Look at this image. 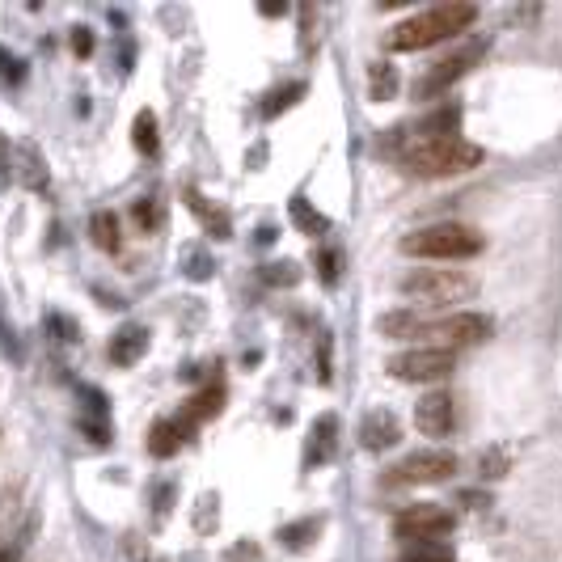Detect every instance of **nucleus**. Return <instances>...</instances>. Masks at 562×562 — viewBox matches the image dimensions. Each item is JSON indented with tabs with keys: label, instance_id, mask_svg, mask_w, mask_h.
Instances as JSON below:
<instances>
[{
	"label": "nucleus",
	"instance_id": "9",
	"mask_svg": "<svg viewBox=\"0 0 562 562\" xmlns=\"http://www.w3.org/2000/svg\"><path fill=\"white\" fill-rule=\"evenodd\" d=\"M478 55H482V43L465 47V51H457V55H448V60H440L432 72H423V77L415 81V102L436 98V93H444V89L453 85V81H461L465 72H470V68L478 64Z\"/></svg>",
	"mask_w": 562,
	"mask_h": 562
},
{
	"label": "nucleus",
	"instance_id": "15",
	"mask_svg": "<svg viewBox=\"0 0 562 562\" xmlns=\"http://www.w3.org/2000/svg\"><path fill=\"white\" fill-rule=\"evenodd\" d=\"M334 436H339V419L334 415H322L313 423L309 432V453H305V465H322L334 457Z\"/></svg>",
	"mask_w": 562,
	"mask_h": 562
},
{
	"label": "nucleus",
	"instance_id": "27",
	"mask_svg": "<svg viewBox=\"0 0 562 562\" xmlns=\"http://www.w3.org/2000/svg\"><path fill=\"white\" fill-rule=\"evenodd\" d=\"M317 267H322V284H334V279H339V254L322 250L317 254Z\"/></svg>",
	"mask_w": 562,
	"mask_h": 562
},
{
	"label": "nucleus",
	"instance_id": "20",
	"mask_svg": "<svg viewBox=\"0 0 562 562\" xmlns=\"http://www.w3.org/2000/svg\"><path fill=\"white\" fill-rule=\"evenodd\" d=\"M93 241H98L106 254L119 250V220H115V212H98V216H93Z\"/></svg>",
	"mask_w": 562,
	"mask_h": 562
},
{
	"label": "nucleus",
	"instance_id": "19",
	"mask_svg": "<svg viewBox=\"0 0 562 562\" xmlns=\"http://www.w3.org/2000/svg\"><path fill=\"white\" fill-rule=\"evenodd\" d=\"M402 562H453V546L448 541H410L402 546Z\"/></svg>",
	"mask_w": 562,
	"mask_h": 562
},
{
	"label": "nucleus",
	"instance_id": "1",
	"mask_svg": "<svg viewBox=\"0 0 562 562\" xmlns=\"http://www.w3.org/2000/svg\"><path fill=\"white\" fill-rule=\"evenodd\" d=\"M478 22V5H465V0H448V5H432L415 17H406L402 26H393L385 34V51H423L436 47L444 39H457Z\"/></svg>",
	"mask_w": 562,
	"mask_h": 562
},
{
	"label": "nucleus",
	"instance_id": "7",
	"mask_svg": "<svg viewBox=\"0 0 562 562\" xmlns=\"http://www.w3.org/2000/svg\"><path fill=\"white\" fill-rule=\"evenodd\" d=\"M457 474V457L448 448H423V453H410L402 465L389 470V486H440Z\"/></svg>",
	"mask_w": 562,
	"mask_h": 562
},
{
	"label": "nucleus",
	"instance_id": "14",
	"mask_svg": "<svg viewBox=\"0 0 562 562\" xmlns=\"http://www.w3.org/2000/svg\"><path fill=\"white\" fill-rule=\"evenodd\" d=\"M186 440V423L182 419H157L153 432H148V453L153 457H174Z\"/></svg>",
	"mask_w": 562,
	"mask_h": 562
},
{
	"label": "nucleus",
	"instance_id": "10",
	"mask_svg": "<svg viewBox=\"0 0 562 562\" xmlns=\"http://www.w3.org/2000/svg\"><path fill=\"white\" fill-rule=\"evenodd\" d=\"M415 427L427 436V440H444L448 432L457 427V402H453V393H427V398H419L415 406Z\"/></svg>",
	"mask_w": 562,
	"mask_h": 562
},
{
	"label": "nucleus",
	"instance_id": "6",
	"mask_svg": "<svg viewBox=\"0 0 562 562\" xmlns=\"http://www.w3.org/2000/svg\"><path fill=\"white\" fill-rule=\"evenodd\" d=\"M457 368V355L453 351H440V347H410V351H398L389 355L385 372L398 377L406 385H436V381H448Z\"/></svg>",
	"mask_w": 562,
	"mask_h": 562
},
{
	"label": "nucleus",
	"instance_id": "16",
	"mask_svg": "<svg viewBox=\"0 0 562 562\" xmlns=\"http://www.w3.org/2000/svg\"><path fill=\"white\" fill-rule=\"evenodd\" d=\"M220 402H224V385H220V381H216V385H208L203 393H195V398L186 402V410H182V423H186V432H191L195 423L212 419L216 410H220Z\"/></svg>",
	"mask_w": 562,
	"mask_h": 562
},
{
	"label": "nucleus",
	"instance_id": "11",
	"mask_svg": "<svg viewBox=\"0 0 562 562\" xmlns=\"http://www.w3.org/2000/svg\"><path fill=\"white\" fill-rule=\"evenodd\" d=\"M360 440H364V448H372V453H381V448L402 440V427L389 410H372V415L360 423Z\"/></svg>",
	"mask_w": 562,
	"mask_h": 562
},
{
	"label": "nucleus",
	"instance_id": "23",
	"mask_svg": "<svg viewBox=\"0 0 562 562\" xmlns=\"http://www.w3.org/2000/svg\"><path fill=\"white\" fill-rule=\"evenodd\" d=\"M296 98H305V81H292V85H284V89H275L271 98H267V106H262V115H267V119H275L279 110L296 106Z\"/></svg>",
	"mask_w": 562,
	"mask_h": 562
},
{
	"label": "nucleus",
	"instance_id": "18",
	"mask_svg": "<svg viewBox=\"0 0 562 562\" xmlns=\"http://www.w3.org/2000/svg\"><path fill=\"white\" fill-rule=\"evenodd\" d=\"M131 144H136L144 157H153L157 148H161V140H157V115H153V110H140V115H136V123H131Z\"/></svg>",
	"mask_w": 562,
	"mask_h": 562
},
{
	"label": "nucleus",
	"instance_id": "24",
	"mask_svg": "<svg viewBox=\"0 0 562 562\" xmlns=\"http://www.w3.org/2000/svg\"><path fill=\"white\" fill-rule=\"evenodd\" d=\"M26 81V64L17 60V55H9L5 47H0V85L13 89V85H22Z\"/></svg>",
	"mask_w": 562,
	"mask_h": 562
},
{
	"label": "nucleus",
	"instance_id": "22",
	"mask_svg": "<svg viewBox=\"0 0 562 562\" xmlns=\"http://www.w3.org/2000/svg\"><path fill=\"white\" fill-rule=\"evenodd\" d=\"M186 199H191V212H195V216H199L203 224H208V233H216V241H220V237H229V216L212 212V208H208V199H199L195 191L186 195Z\"/></svg>",
	"mask_w": 562,
	"mask_h": 562
},
{
	"label": "nucleus",
	"instance_id": "8",
	"mask_svg": "<svg viewBox=\"0 0 562 562\" xmlns=\"http://www.w3.org/2000/svg\"><path fill=\"white\" fill-rule=\"evenodd\" d=\"M393 533H398L406 546L410 541H444L453 533V512L444 503H410L393 516Z\"/></svg>",
	"mask_w": 562,
	"mask_h": 562
},
{
	"label": "nucleus",
	"instance_id": "25",
	"mask_svg": "<svg viewBox=\"0 0 562 562\" xmlns=\"http://www.w3.org/2000/svg\"><path fill=\"white\" fill-rule=\"evenodd\" d=\"M136 220H140V229H148V224H161V208H157V199H136Z\"/></svg>",
	"mask_w": 562,
	"mask_h": 562
},
{
	"label": "nucleus",
	"instance_id": "17",
	"mask_svg": "<svg viewBox=\"0 0 562 562\" xmlns=\"http://www.w3.org/2000/svg\"><path fill=\"white\" fill-rule=\"evenodd\" d=\"M288 212H292V224H296L301 233H309V237H326V233H330V220H326L322 212H313L305 195H296V199L288 203Z\"/></svg>",
	"mask_w": 562,
	"mask_h": 562
},
{
	"label": "nucleus",
	"instance_id": "13",
	"mask_svg": "<svg viewBox=\"0 0 562 562\" xmlns=\"http://www.w3.org/2000/svg\"><path fill=\"white\" fill-rule=\"evenodd\" d=\"M144 351H148V330L144 326H123L115 334V343H110V360H115L119 368H131Z\"/></svg>",
	"mask_w": 562,
	"mask_h": 562
},
{
	"label": "nucleus",
	"instance_id": "3",
	"mask_svg": "<svg viewBox=\"0 0 562 562\" xmlns=\"http://www.w3.org/2000/svg\"><path fill=\"white\" fill-rule=\"evenodd\" d=\"M486 237L474 229V224L461 220H444V224H427V229H415L402 237V254L410 258H436V262H461L482 254Z\"/></svg>",
	"mask_w": 562,
	"mask_h": 562
},
{
	"label": "nucleus",
	"instance_id": "28",
	"mask_svg": "<svg viewBox=\"0 0 562 562\" xmlns=\"http://www.w3.org/2000/svg\"><path fill=\"white\" fill-rule=\"evenodd\" d=\"M72 51H77V55H89V51H93V34H89L85 26L72 30Z\"/></svg>",
	"mask_w": 562,
	"mask_h": 562
},
{
	"label": "nucleus",
	"instance_id": "12",
	"mask_svg": "<svg viewBox=\"0 0 562 562\" xmlns=\"http://www.w3.org/2000/svg\"><path fill=\"white\" fill-rule=\"evenodd\" d=\"M423 326H427V313L419 309H393L377 317V330L385 339H423Z\"/></svg>",
	"mask_w": 562,
	"mask_h": 562
},
{
	"label": "nucleus",
	"instance_id": "21",
	"mask_svg": "<svg viewBox=\"0 0 562 562\" xmlns=\"http://www.w3.org/2000/svg\"><path fill=\"white\" fill-rule=\"evenodd\" d=\"M368 89H372V102L393 98V89H398V77H393V68H389V64H372V68H368Z\"/></svg>",
	"mask_w": 562,
	"mask_h": 562
},
{
	"label": "nucleus",
	"instance_id": "26",
	"mask_svg": "<svg viewBox=\"0 0 562 562\" xmlns=\"http://www.w3.org/2000/svg\"><path fill=\"white\" fill-rule=\"evenodd\" d=\"M296 262H275V267H267V284H296Z\"/></svg>",
	"mask_w": 562,
	"mask_h": 562
},
{
	"label": "nucleus",
	"instance_id": "4",
	"mask_svg": "<svg viewBox=\"0 0 562 562\" xmlns=\"http://www.w3.org/2000/svg\"><path fill=\"white\" fill-rule=\"evenodd\" d=\"M398 292L415 305H457L478 292V279L470 271H440V267H415L398 279Z\"/></svg>",
	"mask_w": 562,
	"mask_h": 562
},
{
	"label": "nucleus",
	"instance_id": "2",
	"mask_svg": "<svg viewBox=\"0 0 562 562\" xmlns=\"http://www.w3.org/2000/svg\"><path fill=\"white\" fill-rule=\"evenodd\" d=\"M482 165V148L461 136H419L402 153V170L410 178H457Z\"/></svg>",
	"mask_w": 562,
	"mask_h": 562
},
{
	"label": "nucleus",
	"instance_id": "5",
	"mask_svg": "<svg viewBox=\"0 0 562 562\" xmlns=\"http://www.w3.org/2000/svg\"><path fill=\"white\" fill-rule=\"evenodd\" d=\"M495 334V322L486 313H470V309H461L453 317H427V326H423V339L427 347H440V351H461V347H478L486 343Z\"/></svg>",
	"mask_w": 562,
	"mask_h": 562
}]
</instances>
